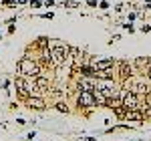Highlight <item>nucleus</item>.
<instances>
[{
  "label": "nucleus",
  "instance_id": "f257e3e1",
  "mask_svg": "<svg viewBox=\"0 0 151 141\" xmlns=\"http://www.w3.org/2000/svg\"><path fill=\"white\" fill-rule=\"evenodd\" d=\"M16 70H18V75H22V77L35 79L36 75L42 73V67L38 65V60H36V59H30L28 55H24V57H20L18 63H16Z\"/></svg>",
  "mask_w": 151,
  "mask_h": 141
},
{
  "label": "nucleus",
  "instance_id": "f03ea898",
  "mask_svg": "<svg viewBox=\"0 0 151 141\" xmlns=\"http://www.w3.org/2000/svg\"><path fill=\"white\" fill-rule=\"evenodd\" d=\"M70 47L69 45H63V42H57L50 47V69H60L67 65V59H69Z\"/></svg>",
  "mask_w": 151,
  "mask_h": 141
},
{
  "label": "nucleus",
  "instance_id": "7ed1b4c3",
  "mask_svg": "<svg viewBox=\"0 0 151 141\" xmlns=\"http://www.w3.org/2000/svg\"><path fill=\"white\" fill-rule=\"evenodd\" d=\"M12 85H14V89H16V95H18V99L20 101H26L30 95H35V87H32V83H30V79L28 77H22V75H16L14 77V81H12Z\"/></svg>",
  "mask_w": 151,
  "mask_h": 141
},
{
  "label": "nucleus",
  "instance_id": "20e7f679",
  "mask_svg": "<svg viewBox=\"0 0 151 141\" xmlns=\"http://www.w3.org/2000/svg\"><path fill=\"white\" fill-rule=\"evenodd\" d=\"M115 77L121 81V85L123 83H127L133 75H135V69H133V65L129 63V60H117V65H115Z\"/></svg>",
  "mask_w": 151,
  "mask_h": 141
},
{
  "label": "nucleus",
  "instance_id": "39448f33",
  "mask_svg": "<svg viewBox=\"0 0 151 141\" xmlns=\"http://www.w3.org/2000/svg\"><path fill=\"white\" fill-rule=\"evenodd\" d=\"M75 101H77V107L83 109V111H91V109L97 107V101H95V97H93L91 91H77Z\"/></svg>",
  "mask_w": 151,
  "mask_h": 141
},
{
  "label": "nucleus",
  "instance_id": "423d86ee",
  "mask_svg": "<svg viewBox=\"0 0 151 141\" xmlns=\"http://www.w3.org/2000/svg\"><path fill=\"white\" fill-rule=\"evenodd\" d=\"M97 89H99V91H101V93H103L107 99H111L113 95H117V91H119V85L115 83V79H105V81L97 79Z\"/></svg>",
  "mask_w": 151,
  "mask_h": 141
},
{
  "label": "nucleus",
  "instance_id": "0eeeda50",
  "mask_svg": "<svg viewBox=\"0 0 151 141\" xmlns=\"http://www.w3.org/2000/svg\"><path fill=\"white\" fill-rule=\"evenodd\" d=\"M24 105L28 107L30 111H45L47 109V99L42 97V95H30L26 101H24Z\"/></svg>",
  "mask_w": 151,
  "mask_h": 141
},
{
  "label": "nucleus",
  "instance_id": "6e6552de",
  "mask_svg": "<svg viewBox=\"0 0 151 141\" xmlns=\"http://www.w3.org/2000/svg\"><path fill=\"white\" fill-rule=\"evenodd\" d=\"M75 87H77V91H91L93 93L97 87V79L95 77H77Z\"/></svg>",
  "mask_w": 151,
  "mask_h": 141
},
{
  "label": "nucleus",
  "instance_id": "1a4fd4ad",
  "mask_svg": "<svg viewBox=\"0 0 151 141\" xmlns=\"http://www.w3.org/2000/svg\"><path fill=\"white\" fill-rule=\"evenodd\" d=\"M91 65L95 67V70H105V69H115L117 60L113 57H101V59H93Z\"/></svg>",
  "mask_w": 151,
  "mask_h": 141
},
{
  "label": "nucleus",
  "instance_id": "9d476101",
  "mask_svg": "<svg viewBox=\"0 0 151 141\" xmlns=\"http://www.w3.org/2000/svg\"><path fill=\"white\" fill-rule=\"evenodd\" d=\"M121 121H137V123H141V121H145V115H143L141 109H127Z\"/></svg>",
  "mask_w": 151,
  "mask_h": 141
},
{
  "label": "nucleus",
  "instance_id": "9b49d317",
  "mask_svg": "<svg viewBox=\"0 0 151 141\" xmlns=\"http://www.w3.org/2000/svg\"><path fill=\"white\" fill-rule=\"evenodd\" d=\"M52 107L57 109L58 113H65V115H69V113H70L69 105H67V99H57V101L52 103Z\"/></svg>",
  "mask_w": 151,
  "mask_h": 141
},
{
  "label": "nucleus",
  "instance_id": "f8f14e48",
  "mask_svg": "<svg viewBox=\"0 0 151 141\" xmlns=\"http://www.w3.org/2000/svg\"><path fill=\"white\" fill-rule=\"evenodd\" d=\"M95 77H97V79H101V81H105V79H115V69L97 70V73H95Z\"/></svg>",
  "mask_w": 151,
  "mask_h": 141
},
{
  "label": "nucleus",
  "instance_id": "ddd939ff",
  "mask_svg": "<svg viewBox=\"0 0 151 141\" xmlns=\"http://www.w3.org/2000/svg\"><path fill=\"white\" fill-rule=\"evenodd\" d=\"M93 97H95V101H97V107H107V101H109V99H107L97 87H95V91H93Z\"/></svg>",
  "mask_w": 151,
  "mask_h": 141
},
{
  "label": "nucleus",
  "instance_id": "4468645a",
  "mask_svg": "<svg viewBox=\"0 0 151 141\" xmlns=\"http://www.w3.org/2000/svg\"><path fill=\"white\" fill-rule=\"evenodd\" d=\"M35 47L36 48H45V47H48V38L47 36H38L35 40Z\"/></svg>",
  "mask_w": 151,
  "mask_h": 141
},
{
  "label": "nucleus",
  "instance_id": "2eb2a0df",
  "mask_svg": "<svg viewBox=\"0 0 151 141\" xmlns=\"http://www.w3.org/2000/svg\"><path fill=\"white\" fill-rule=\"evenodd\" d=\"M0 6H4V8H12V6H18V2H16V0H0Z\"/></svg>",
  "mask_w": 151,
  "mask_h": 141
},
{
  "label": "nucleus",
  "instance_id": "dca6fc26",
  "mask_svg": "<svg viewBox=\"0 0 151 141\" xmlns=\"http://www.w3.org/2000/svg\"><path fill=\"white\" fill-rule=\"evenodd\" d=\"M28 6L30 8H40V6H45V0H28Z\"/></svg>",
  "mask_w": 151,
  "mask_h": 141
},
{
  "label": "nucleus",
  "instance_id": "f3484780",
  "mask_svg": "<svg viewBox=\"0 0 151 141\" xmlns=\"http://www.w3.org/2000/svg\"><path fill=\"white\" fill-rule=\"evenodd\" d=\"M123 28L127 30L129 35H133V32H135V26H133V22H129V20H127V22H125V24H123Z\"/></svg>",
  "mask_w": 151,
  "mask_h": 141
},
{
  "label": "nucleus",
  "instance_id": "a211bd4d",
  "mask_svg": "<svg viewBox=\"0 0 151 141\" xmlns=\"http://www.w3.org/2000/svg\"><path fill=\"white\" fill-rule=\"evenodd\" d=\"M38 18H45V20H52V18H55V12H42V14H38Z\"/></svg>",
  "mask_w": 151,
  "mask_h": 141
},
{
  "label": "nucleus",
  "instance_id": "6ab92c4d",
  "mask_svg": "<svg viewBox=\"0 0 151 141\" xmlns=\"http://www.w3.org/2000/svg\"><path fill=\"white\" fill-rule=\"evenodd\" d=\"M97 8H101V10H109V8H111V4H109V2H107V0H101V2H99V6H97Z\"/></svg>",
  "mask_w": 151,
  "mask_h": 141
},
{
  "label": "nucleus",
  "instance_id": "aec40b11",
  "mask_svg": "<svg viewBox=\"0 0 151 141\" xmlns=\"http://www.w3.org/2000/svg\"><path fill=\"white\" fill-rule=\"evenodd\" d=\"M137 18H139V14H137V12H129V22H135Z\"/></svg>",
  "mask_w": 151,
  "mask_h": 141
},
{
  "label": "nucleus",
  "instance_id": "412c9836",
  "mask_svg": "<svg viewBox=\"0 0 151 141\" xmlns=\"http://www.w3.org/2000/svg\"><path fill=\"white\" fill-rule=\"evenodd\" d=\"M63 6H65V8H77L79 4H77V2H63Z\"/></svg>",
  "mask_w": 151,
  "mask_h": 141
},
{
  "label": "nucleus",
  "instance_id": "4be33fe9",
  "mask_svg": "<svg viewBox=\"0 0 151 141\" xmlns=\"http://www.w3.org/2000/svg\"><path fill=\"white\" fill-rule=\"evenodd\" d=\"M10 85H12L10 81H4V83H2V87H4V91H6V93H10Z\"/></svg>",
  "mask_w": 151,
  "mask_h": 141
},
{
  "label": "nucleus",
  "instance_id": "5701e85b",
  "mask_svg": "<svg viewBox=\"0 0 151 141\" xmlns=\"http://www.w3.org/2000/svg\"><path fill=\"white\" fill-rule=\"evenodd\" d=\"M87 6H91V8H97V6H99V2H97V0H87Z\"/></svg>",
  "mask_w": 151,
  "mask_h": 141
},
{
  "label": "nucleus",
  "instance_id": "b1692460",
  "mask_svg": "<svg viewBox=\"0 0 151 141\" xmlns=\"http://www.w3.org/2000/svg\"><path fill=\"white\" fill-rule=\"evenodd\" d=\"M123 10H125V6H123V2H119V4L115 6V12L119 14V12H123Z\"/></svg>",
  "mask_w": 151,
  "mask_h": 141
},
{
  "label": "nucleus",
  "instance_id": "393cba45",
  "mask_svg": "<svg viewBox=\"0 0 151 141\" xmlns=\"http://www.w3.org/2000/svg\"><path fill=\"white\" fill-rule=\"evenodd\" d=\"M139 30H141V32H149V30H151V24H143Z\"/></svg>",
  "mask_w": 151,
  "mask_h": 141
},
{
  "label": "nucleus",
  "instance_id": "a878e982",
  "mask_svg": "<svg viewBox=\"0 0 151 141\" xmlns=\"http://www.w3.org/2000/svg\"><path fill=\"white\" fill-rule=\"evenodd\" d=\"M16 123H18V125H20V127H22V125H26V123H28V121H26V119H22V117H18V119H16Z\"/></svg>",
  "mask_w": 151,
  "mask_h": 141
},
{
  "label": "nucleus",
  "instance_id": "bb28decb",
  "mask_svg": "<svg viewBox=\"0 0 151 141\" xmlns=\"http://www.w3.org/2000/svg\"><path fill=\"white\" fill-rule=\"evenodd\" d=\"M14 32H16V26L10 22V26H8V35H14Z\"/></svg>",
  "mask_w": 151,
  "mask_h": 141
},
{
  "label": "nucleus",
  "instance_id": "cd10ccee",
  "mask_svg": "<svg viewBox=\"0 0 151 141\" xmlns=\"http://www.w3.org/2000/svg\"><path fill=\"white\" fill-rule=\"evenodd\" d=\"M55 4H57L55 0H45V6H47V8H48V6H55Z\"/></svg>",
  "mask_w": 151,
  "mask_h": 141
},
{
  "label": "nucleus",
  "instance_id": "c85d7f7f",
  "mask_svg": "<svg viewBox=\"0 0 151 141\" xmlns=\"http://www.w3.org/2000/svg\"><path fill=\"white\" fill-rule=\"evenodd\" d=\"M145 77L151 81V67H147V70H145Z\"/></svg>",
  "mask_w": 151,
  "mask_h": 141
},
{
  "label": "nucleus",
  "instance_id": "c756f323",
  "mask_svg": "<svg viewBox=\"0 0 151 141\" xmlns=\"http://www.w3.org/2000/svg\"><path fill=\"white\" fill-rule=\"evenodd\" d=\"M26 137H28V141H30V139H35V137H36V133H35V131H30V133H28Z\"/></svg>",
  "mask_w": 151,
  "mask_h": 141
},
{
  "label": "nucleus",
  "instance_id": "7c9ffc66",
  "mask_svg": "<svg viewBox=\"0 0 151 141\" xmlns=\"http://www.w3.org/2000/svg\"><path fill=\"white\" fill-rule=\"evenodd\" d=\"M83 141H99V139H95V137H81Z\"/></svg>",
  "mask_w": 151,
  "mask_h": 141
},
{
  "label": "nucleus",
  "instance_id": "2f4dec72",
  "mask_svg": "<svg viewBox=\"0 0 151 141\" xmlns=\"http://www.w3.org/2000/svg\"><path fill=\"white\" fill-rule=\"evenodd\" d=\"M18 4H28V0H16Z\"/></svg>",
  "mask_w": 151,
  "mask_h": 141
},
{
  "label": "nucleus",
  "instance_id": "473e14b6",
  "mask_svg": "<svg viewBox=\"0 0 151 141\" xmlns=\"http://www.w3.org/2000/svg\"><path fill=\"white\" fill-rule=\"evenodd\" d=\"M147 60H149V65H147V67H151V57H149V59H147Z\"/></svg>",
  "mask_w": 151,
  "mask_h": 141
},
{
  "label": "nucleus",
  "instance_id": "72a5a7b5",
  "mask_svg": "<svg viewBox=\"0 0 151 141\" xmlns=\"http://www.w3.org/2000/svg\"><path fill=\"white\" fill-rule=\"evenodd\" d=\"M0 40H2V30H0Z\"/></svg>",
  "mask_w": 151,
  "mask_h": 141
},
{
  "label": "nucleus",
  "instance_id": "f704fd0d",
  "mask_svg": "<svg viewBox=\"0 0 151 141\" xmlns=\"http://www.w3.org/2000/svg\"><path fill=\"white\" fill-rule=\"evenodd\" d=\"M145 2H151V0H145Z\"/></svg>",
  "mask_w": 151,
  "mask_h": 141
},
{
  "label": "nucleus",
  "instance_id": "c9c22d12",
  "mask_svg": "<svg viewBox=\"0 0 151 141\" xmlns=\"http://www.w3.org/2000/svg\"><path fill=\"white\" fill-rule=\"evenodd\" d=\"M30 141H36V139H30Z\"/></svg>",
  "mask_w": 151,
  "mask_h": 141
}]
</instances>
